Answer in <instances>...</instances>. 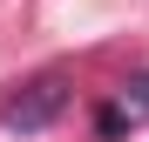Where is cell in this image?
Here are the masks:
<instances>
[{"instance_id": "6da1fadb", "label": "cell", "mask_w": 149, "mask_h": 142, "mask_svg": "<svg viewBox=\"0 0 149 142\" xmlns=\"http://www.w3.org/2000/svg\"><path fill=\"white\" fill-rule=\"evenodd\" d=\"M61 108H68V81H61V75H41V81H27L7 108H0V122H7L14 135H41Z\"/></svg>"}, {"instance_id": "7a4b0ae2", "label": "cell", "mask_w": 149, "mask_h": 142, "mask_svg": "<svg viewBox=\"0 0 149 142\" xmlns=\"http://www.w3.org/2000/svg\"><path fill=\"white\" fill-rule=\"evenodd\" d=\"M129 108H136V115H149V75H142V81L129 88Z\"/></svg>"}]
</instances>
